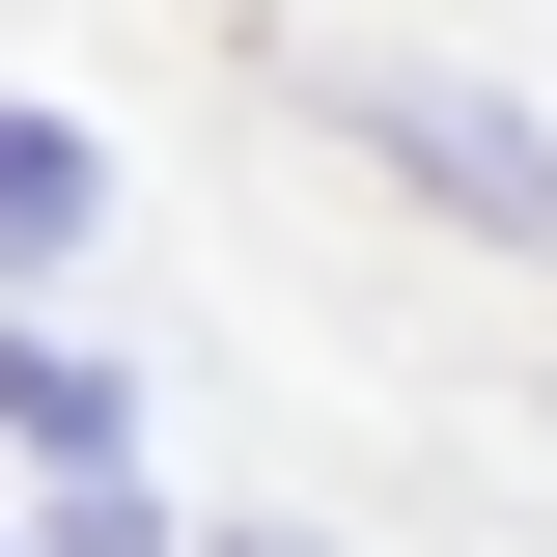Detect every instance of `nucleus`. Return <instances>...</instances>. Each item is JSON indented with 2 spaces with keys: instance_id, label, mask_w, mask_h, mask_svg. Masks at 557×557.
<instances>
[{
  "instance_id": "obj_1",
  "label": "nucleus",
  "mask_w": 557,
  "mask_h": 557,
  "mask_svg": "<svg viewBox=\"0 0 557 557\" xmlns=\"http://www.w3.org/2000/svg\"><path fill=\"white\" fill-rule=\"evenodd\" d=\"M391 139H418L474 223H530V251H557V139H530V112H446V84H391Z\"/></svg>"
},
{
  "instance_id": "obj_2",
  "label": "nucleus",
  "mask_w": 557,
  "mask_h": 557,
  "mask_svg": "<svg viewBox=\"0 0 557 557\" xmlns=\"http://www.w3.org/2000/svg\"><path fill=\"white\" fill-rule=\"evenodd\" d=\"M0 251H84V139L57 112H0Z\"/></svg>"
},
{
  "instance_id": "obj_3",
  "label": "nucleus",
  "mask_w": 557,
  "mask_h": 557,
  "mask_svg": "<svg viewBox=\"0 0 557 557\" xmlns=\"http://www.w3.org/2000/svg\"><path fill=\"white\" fill-rule=\"evenodd\" d=\"M223 557H307V530H223Z\"/></svg>"
}]
</instances>
